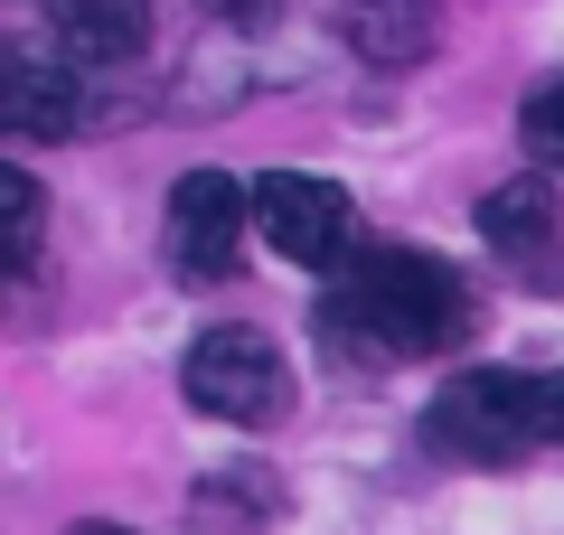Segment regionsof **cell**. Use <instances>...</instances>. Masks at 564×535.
<instances>
[{
    "label": "cell",
    "mask_w": 564,
    "mask_h": 535,
    "mask_svg": "<svg viewBox=\"0 0 564 535\" xmlns=\"http://www.w3.org/2000/svg\"><path fill=\"white\" fill-rule=\"evenodd\" d=\"M433 29H443L433 0H339V39L367 66H423L433 57Z\"/></svg>",
    "instance_id": "cell-9"
},
{
    "label": "cell",
    "mask_w": 564,
    "mask_h": 535,
    "mask_svg": "<svg viewBox=\"0 0 564 535\" xmlns=\"http://www.w3.org/2000/svg\"><path fill=\"white\" fill-rule=\"evenodd\" d=\"M39 226H47V198H39V178L0 160V273H20V263H29Z\"/></svg>",
    "instance_id": "cell-11"
},
{
    "label": "cell",
    "mask_w": 564,
    "mask_h": 535,
    "mask_svg": "<svg viewBox=\"0 0 564 535\" xmlns=\"http://www.w3.org/2000/svg\"><path fill=\"white\" fill-rule=\"evenodd\" d=\"M207 10H217V20H236V29H254L263 10H273V0H207Z\"/></svg>",
    "instance_id": "cell-13"
},
{
    "label": "cell",
    "mask_w": 564,
    "mask_h": 535,
    "mask_svg": "<svg viewBox=\"0 0 564 535\" xmlns=\"http://www.w3.org/2000/svg\"><path fill=\"white\" fill-rule=\"evenodd\" d=\"M188 404L217 423H245V433H263V423L292 414V367H282V348L263 329H207L198 348H188L180 367Z\"/></svg>",
    "instance_id": "cell-3"
},
{
    "label": "cell",
    "mask_w": 564,
    "mask_h": 535,
    "mask_svg": "<svg viewBox=\"0 0 564 535\" xmlns=\"http://www.w3.org/2000/svg\"><path fill=\"white\" fill-rule=\"evenodd\" d=\"M66 535H132V526H113V516H85V526H66Z\"/></svg>",
    "instance_id": "cell-14"
},
{
    "label": "cell",
    "mask_w": 564,
    "mask_h": 535,
    "mask_svg": "<svg viewBox=\"0 0 564 535\" xmlns=\"http://www.w3.org/2000/svg\"><path fill=\"white\" fill-rule=\"evenodd\" d=\"M245 226H254V188H236L226 170H188L170 188V263L188 282H236L245 263Z\"/></svg>",
    "instance_id": "cell-4"
},
{
    "label": "cell",
    "mask_w": 564,
    "mask_h": 535,
    "mask_svg": "<svg viewBox=\"0 0 564 535\" xmlns=\"http://www.w3.org/2000/svg\"><path fill=\"white\" fill-rule=\"evenodd\" d=\"M273 516V479L263 470H207L188 489V535H263Z\"/></svg>",
    "instance_id": "cell-10"
},
{
    "label": "cell",
    "mask_w": 564,
    "mask_h": 535,
    "mask_svg": "<svg viewBox=\"0 0 564 535\" xmlns=\"http://www.w3.org/2000/svg\"><path fill=\"white\" fill-rule=\"evenodd\" d=\"M480 236H489V254H499V273H518L527 292H564V207H555V188H545V170L489 188Z\"/></svg>",
    "instance_id": "cell-5"
},
{
    "label": "cell",
    "mask_w": 564,
    "mask_h": 535,
    "mask_svg": "<svg viewBox=\"0 0 564 535\" xmlns=\"http://www.w3.org/2000/svg\"><path fill=\"white\" fill-rule=\"evenodd\" d=\"M423 441H433V451H452V460H480V470L527 460V451H545V441H564V376L470 367V376H452L443 395H433Z\"/></svg>",
    "instance_id": "cell-2"
},
{
    "label": "cell",
    "mask_w": 564,
    "mask_h": 535,
    "mask_svg": "<svg viewBox=\"0 0 564 535\" xmlns=\"http://www.w3.org/2000/svg\"><path fill=\"white\" fill-rule=\"evenodd\" d=\"M0 132L20 141H66L76 132V76L39 47H0Z\"/></svg>",
    "instance_id": "cell-7"
},
{
    "label": "cell",
    "mask_w": 564,
    "mask_h": 535,
    "mask_svg": "<svg viewBox=\"0 0 564 535\" xmlns=\"http://www.w3.org/2000/svg\"><path fill=\"white\" fill-rule=\"evenodd\" d=\"M462 329H470L462 273L414 254V244H367L348 263L339 301L321 310V338L348 348V357H367V367L377 357H443V348H462Z\"/></svg>",
    "instance_id": "cell-1"
},
{
    "label": "cell",
    "mask_w": 564,
    "mask_h": 535,
    "mask_svg": "<svg viewBox=\"0 0 564 535\" xmlns=\"http://www.w3.org/2000/svg\"><path fill=\"white\" fill-rule=\"evenodd\" d=\"M518 141H527L536 170H564V76H545L536 95L518 103Z\"/></svg>",
    "instance_id": "cell-12"
},
{
    "label": "cell",
    "mask_w": 564,
    "mask_h": 535,
    "mask_svg": "<svg viewBox=\"0 0 564 535\" xmlns=\"http://www.w3.org/2000/svg\"><path fill=\"white\" fill-rule=\"evenodd\" d=\"M39 10L57 29V47L85 57V66H122L151 39V0H39Z\"/></svg>",
    "instance_id": "cell-8"
},
{
    "label": "cell",
    "mask_w": 564,
    "mask_h": 535,
    "mask_svg": "<svg viewBox=\"0 0 564 535\" xmlns=\"http://www.w3.org/2000/svg\"><path fill=\"white\" fill-rule=\"evenodd\" d=\"M254 226H263V244L273 254H292V263H339L348 254V236H358V217H348V198L329 188V178H311V170H263L254 178Z\"/></svg>",
    "instance_id": "cell-6"
}]
</instances>
